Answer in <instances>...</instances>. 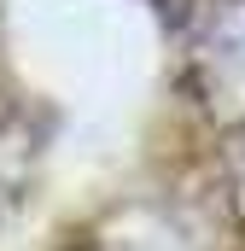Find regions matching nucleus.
<instances>
[{"label":"nucleus","mask_w":245,"mask_h":251,"mask_svg":"<svg viewBox=\"0 0 245 251\" xmlns=\"http://www.w3.org/2000/svg\"><path fill=\"white\" fill-rule=\"evenodd\" d=\"M187 70L216 123H245V0H204L193 12Z\"/></svg>","instance_id":"1"},{"label":"nucleus","mask_w":245,"mask_h":251,"mask_svg":"<svg viewBox=\"0 0 245 251\" xmlns=\"http://www.w3.org/2000/svg\"><path fill=\"white\" fill-rule=\"evenodd\" d=\"M198 6H204V0H198Z\"/></svg>","instance_id":"3"},{"label":"nucleus","mask_w":245,"mask_h":251,"mask_svg":"<svg viewBox=\"0 0 245 251\" xmlns=\"http://www.w3.org/2000/svg\"><path fill=\"white\" fill-rule=\"evenodd\" d=\"M240 216H245V170H240Z\"/></svg>","instance_id":"2"}]
</instances>
